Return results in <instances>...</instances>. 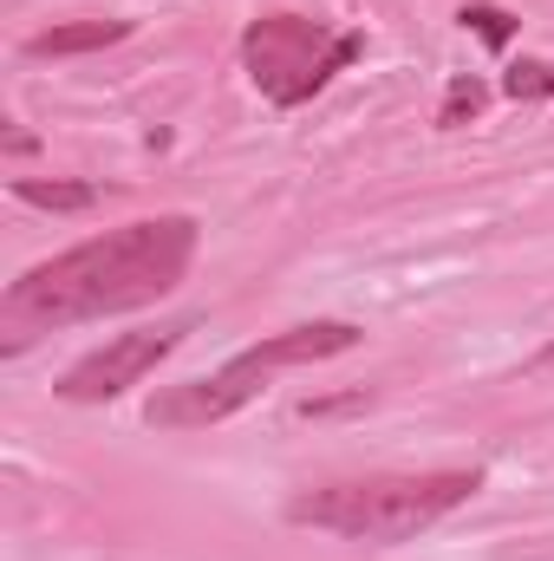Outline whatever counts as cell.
Listing matches in <instances>:
<instances>
[{"label": "cell", "mask_w": 554, "mask_h": 561, "mask_svg": "<svg viewBox=\"0 0 554 561\" xmlns=\"http://www.w3.org/2000/svg\"><path fill=\"white\" fill-rule=\"evenodd\" d=\"M483 490L476 470H417V477H359V483H326L287 503V523L326 529L346 542L399 549L424 529H437L450 510H463Z\"/></svg>", "instance_id": "7a4b0ae2"}, {"label": "cell", "mask_w": 554, "mask_h": 561, "mask_svg": "<svg viewBox=\"0 0 554 561\" xmlns=\"http://www.w3.org/2000/svg\"><path fill=\"white\" fill-rule=\"evenodd\" d=\"M483 105H489V85H483V79H470V72H457V79H450V92H443L437 125H443V131H457V125H470Z\"/></svg>", "instance_id": "ba28073f"}, {"label": "cell", "mask_w": 554, "mask_h": 561, "mask_svg": "<svg viewBox=\"0 0 554 561\" xmlns=\"http://www.w3.org/2000/svg\"><path fill=\"white\" fill-rule=\"evenodd\" d=\"M189 333H196V320H170V327H150V333H118L112 346L85 353L53 392H59L66 405H105V399H118V392L143 386V373H157Z\"/></svg>", "instance_id": "5b68a950"}, {"label": "cell", "mask_w": 554, "mask_h": 561, "mask_svg": "<svg viewBox=\"0 0 554 561\" xmlns=\"http://www.w3.org/2000/svg\"><path fill=\"white\" fill-rule=\"evenodd\" d=\"M196 216H143L112 236H92L7 287L0 320H7V346H20L33 327H79V320H105V313H138L150 300L176 294L189 262H196Z\"/></svg>", "instance_id": "6da1fadb"}, {"label": "cell", "mask_w": 554, "mask_h": 561, "mask_svg": "<svg viewBox=\"0 0 554 561\" xmlns=\"http://www.w3.org/2000/svg\"><path fill=\"white\" fill-rule=\"evenodd\" d=\"M529 373H554V346H549V353H535V359H529Z\"/></svg>", "instance_id": "8fae6325"}, {"label": "cell", "mask_w": 554, "mask_h": 561, "mask_svg": "<svg viewBox=\"0 0 554 561\" xmlns=\"http://www.w3.org/2000/svg\"><path fill=\"white\" fill-rule=\"evenodd\" d=\"M359 53H366V33H326L320 20H300V13H262L242 33V66L275 105H307Z\"/></svg>", "instance_id": "277c9868"}, {"label": "cell", "mask_w": 554, "mask_h": 561, "mask_svg": "<svg viewBox=\"0 0 554 561\" xmlns=\"http://www.w3.org/2000/svg\"><path fill=\"white\" fill-rule=\"evenodd\" d=\"M503 92H509L516 105H535V99H554V66H549V59H522V66H509Z\"/></svg>", "instance_id": "30bf717a"}, {"label": "cell", "mask_w": 554, "mask_h": 561, "mask_svg": "<svg viewBox=\"0 0 554 561\" xmlns=\"http://www.w3.org/2000/svg\"><path fill=\"white\" fill-rule=\"evenodd\" d=\"M13 196H20V203H33V209L72 216V209H99V196H105V190H99V183H66V176H53V183H46V176H20V183H13Z\"/></svg>", "instance_id": "52a82bcc"}, {"label": "cell", "mask_w": 554, "mask_h": 561, "mask_svg": "<svg viewBox=\"0 0 554 561\" xmlns=\"http://www.w3.org/2000/svg\"><path fill=\"white\" fill-rule=\"evenodd\" d=\"M131 39V20H66V26H46L26 39V59H72V53H99V46H118Z\"/></svg>", "instance_id": "8992f818"}, {"label": "cell", "mask_w": 554, "mask_h": 561, "mask_svg": "<svg viewBox=\"0 0 554 561\" xmlns=\"http://www.w3.org/2000/svg\"><path fill=\"white\" fill-rule=\"evenodd\" d=\"M366 333L353 327V320H313V327H287L275 340H262V346H249V353H235L222 373H209V379H189V386H176V392H163V399H150V412L143 419L163 424V431H196V424H222L235 419L249 399H262V386L287 373V366H320V359H339V353H353Z\"/></svg>", "instance_id": "3957f363"}, {"label": "cell", "mask_w": 554, "mask_h": 561, "mask_svg": "<svg viewBox=\"0 0 554 561\" xmlns=\"http://www.w3.org/2000/svg\"><path fill=\"white\" fill-rule=\"evenodd\" d=\"M457 20H463V26H470V33H476L489 53H503V46L516 39V13H503V7H489V0H470Z\"/></svg>", "instance_id": "9c48e42d"}]
</instances>
